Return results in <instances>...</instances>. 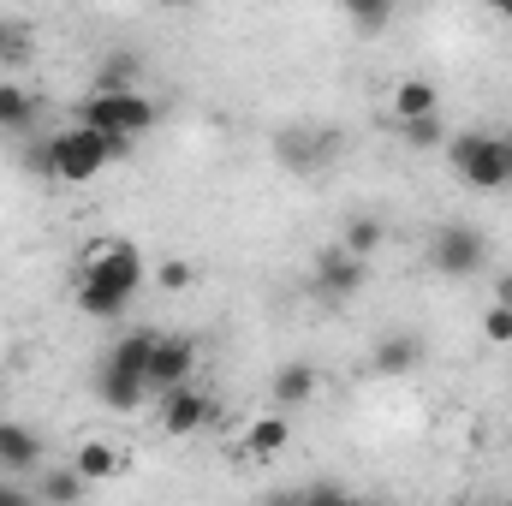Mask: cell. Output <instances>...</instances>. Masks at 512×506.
I'll return each mask as SVG.
<instances>
[{
    "label": "cell",
    "mask_w": 512,
    "mask_h": 506,
    "mask_svg": "<svg viewBox=\"0 0 512 506\" xmlns=\"http://www.w3.org/2000/svg\"><path fill=\"white\" fill-rule=\"evenodd\" d=\"M137 286H143V256H137V245L131 239H108L102 251L90 256L84 280H78V310L96 316V322H114V316L131 310Z\"/></svg>",
    "instance_id": "1"
},
{
    "label": "cell",
    "mask_w": 512,
    "mask_h": 506,
    "mask_svg": "<svg viewBox=\"0 0 512 506\" xmlns=\"http://www.w3.org/2000/svg\"><path fill=\"white\" fill-rule=\"evenodd\" d=\"M477 506H495V501H477Z\"/></svg>",
    "instance_id": "30"
},
{
    "label": "cell",
    "mask_w": 512,
    "mask_h": 506,
    "mask_svg": "<svg viewBox=\"0 0 512 506\" xmlns=\"http://www.w3.org/2000/svg\"><path fill=\"white\" fill-rule=\"evenodd\" d=\"M501 18H512V0H501Z\"/></svg>",
    "instance_id": "29"
},
{
    "label": "cell",
    "mask_w": 512,
    "mask_h": 506,
    "mask_svg": "<svg viewBox=\"0 0 512 506\" xmlns=\"http://www.w3.org/2000/svg\"><path fill=\"white\" fill-rule=\"evenodd\" d=\"M209 423H215V399H209L197 381L161 393V429H167L173 441H185V435H197V429H209Z\"/></svg>",
    "instance_id": "7"
},
{
    "label": "cell",
    "mask_w": 512,
    "mask_h": 506,
    "mask_svg": "<svg viewBox=\"0 0 512 506\" xmlns=\"http://www.w3.org/2000/svg\"><path fill=\"white\" fill-rule=\"evenodd\" d=\"M393 131H399L405 149H441V143H447V120H441V114H429V120H405V126H393Z\"/></svg>",
    "instance_id": "21"
},
{
    "label": "cell",
    "mask_w": 512,
    "mask_h": 506,
    "mask_svg": "<svg viewBox=\"0 0 512 506\" xmlns=\"http://www.w3.org/2000/svg\"><path fill=\"white\" fill-rule=\"evenodd\" d=\"M298 506H370V501L346 495V489H310V495H298Z\"/></svg>",
    "instance_id": "25"
},
{
    "label": "cell",
    "mask_w": 512,
    "mask_h": 506,
    "mask_svg": "<svg viewBox=\"0 0 512 506\" xmlns=\"http://www.w3.org/2000/svg\"><path fill=\"white\" fill-rule=\"evenodd\" d=\"M310 292H316V298H328V304L358 298V292H364V262H358V256H346L340 245H334V251H322V256H316V274H310Z\"/></svg>",
    "instance_id": "8"
},
{
    "label": "cell",
    "mask_w": 512,
    "mask_h": 506,
    "mask_svg": "<svg viewBox=\"0 0 512 506\" xmlns=\"http://www.w3.org/2000/svg\"><path fill=\"white\" fill-rule=\"evenodd\" d=\"M495 304H512V274H501V280H495Z\"/></svg>",
    "instance_id": "27"
},
{
    "label": "cell",
    "mask_w": 512,
    "mask_h": 506,
    "mask_svg": "<svg viewBox=\"0 0 512 506\" xmlns=\"http://www.w3.org/2000/svg\"><path fill=\"white\" fill-rule=\"evenodd\" d=\"M36 465H42V435H36L30 423L0 417V471H6V477H30Z\"/></svg>",
    "instance_id": "11"
},
{
    "label": "cell",
    "mask_w": 512,
    "mask_h": 506,
    "mask_svg": "<svg viewBox=\"0 0 512 506\" xmlns=\"http://www.w3.org/2000/svg\"><path fill=\"white\" fill-rule=\"evenodd\" d=\"M155 328H137L126 334L114 352H108V364H102V381H96V393H102V405L108 411H137L143 399H149V358H155Z\"/></svg>",
    "instance_id": "2"
},
{
    "label": "cell",
    "mask_w": 512,
    "mask_h": 506,
    "mask_svg": "<svg viewBox=\"0 0 512 506\" xmlns=\"http://www.w3.org/2000/svg\"><path fill=\"white\" fill-rule=\"evenodd\" d=\"M30 42H36V30H30L24 18H0V66H24V60L36 54Z\"/></svg>",
    "instance_id": "19"
},
{
    "label": "cell",
    "mask_w": 512,
    "mask_h": 506,
    "mask_svg": "<svg viewBox=\"0 0 512 506\" xmlns=\"http://www.w3.org/2000/svg\"><path fill=\"white\" fill-rule=\"evenodd\" d=\"M346 18H352V30L376 36V30L393 24V6H387V0H352V6H346Z\"/></svg>",
    "instance_id": "22"
},
{
    "label": "cell",
    "mask_w": 512,
    "mask_h": 506,
    "mask_svg": "<svg viewBox=\"0 0 512 506\" xmlns=\"http://www.w3.org/2000/svg\"><path fill=\"white\" fill-rule=\"evenodd\" d=\"M36 108H42V102H36L24 84H12V78L0 84V131H6V137H30V126H36Z\"/></svg>",
    "instance_id": "13"
},
{
    "label": "cell",
    "mask_w": 512,
    "mask_h": 506,
    "mask_svg": "<svg viewBox=\"0 0 512 506\" xmlns=\"http://www.w3.org/2000/svg\"><path fill=\"white\" fill-rule=\"evenodd\" d=\"M0 506H42L30 489H12V483H0Z\"/></svg>",
    "instance_id": "26"
},
{
    "label": "cell",
    "mask_w": 512,
    "mask_h": 506,
    "mask_svg": "<svg viewBox=\"0 0 512 506\" xmlns=\"http://www.w3.org/2000/svg\"><path fill=\"white\" fill-rule=\"evenodd\" d=\"M382 239H387V227L376 221V215H352V221H346V233H340V251L364 262L370 251H382Z\"/></svg>",
    "instance_id": "18"
},
{
    "label": "cell",
    "mask_w": 512,
    "mask_h": 506,
    "mask_svg": "<svg viewBox=\"0 0 512 506\" xmlns=\"http://www.w3.org/2000/svg\"><path fill=\"white\" fill-rule=\"evenodd\" d=\"M483 334H489L495 346H512V304H489V310H483Z\"/></svg>",
    "instance_id": "24"
},
{
    "label": "cell",
    "mask_w": 512,
    "mask_h": 506,
    "mask_svg": "<svg viewBox=\"0 0 512 506\" xmlns=\"http://www.w3.org/2000/svg\"><path fill=\"white\" fill-rule=\"evenodd\" d=\"M286 441H292V423L274 411V417H256V423H251V435H245V453H256V459H274Z\"/></svg>",
    "instance_id": "17"
},
{
    "label": "cell",
    "mask_w": 512,
    "mask_h": 506,
    "mask_svg": "<svg viewBox=\"0 0 512 506\" xmlns=\"http://www.w3.org/2000/svg\"><path fill=\"white\" fill-rule=\"evenodd\" d=\"M429 262H435L447 280H471V274H483L489 245H483V233H477V227H465V221H447V227L429 239Z\"/></svg>",
    "instance_id": "6"
},
{
    "label": "cell",
    "mask_w": 512,
    "mask_h": 506,
    "mask_svg": "<svg viewBox=\"0 0 512 506\" xmlns=\"http://www.w3.org/2000/svg\"><path fill=\"white\" fill-rule=\"evenodd\" d=\"M447 161L477 191H512V131H459L447 137Z\"/></svg>",
    "instance_id": "3"
},
{
    "label": "cell",
    "mask_w": 512,
    "mask_h": 506,
    "mask_svg": "<svg viewBox=\"0 0 512 506\" xmlns=\"http://www.w3.org/2000/svg\"><path fill=\"white\" fill-rule=\"evenodd\" d=\"M72 471H78L84 483H108V477H120V453H114L108 441H84L78 459H72Z\"/></svg>",
    "instance_id": "16"
},
{
    "label": "cell",
    "mask_w": 512,
    "mask_h": 506,
    "mask_svg": "<svg viewBox=\"0 0 512 506\" xmlns=\"http://www.w3.org/2000/svg\"><path fill=\"white\" fill-rule=\"evenodd\" d=\"M262 506H298V495H268Z\"/></svg>",
    "instance_id": "28"
},
{
    "label": "cell",
    "mask_w": 512,
    "mask_h": 506,
    "mask_svg": "<svg viewBox=\"0 0 512 506\" xmlns=\"http://www.w3.org/2000/svg\"><path fill=\"white\" fill-rule=\"evenodd\" d=\"M429 114H441V90H435L429 78H399V84H393V126L429 120Z\"/></svg>",
    "instance_id": "12"
},
{
    "label": "cell",
    "mask_w": 512,
    "mask_h": 506,
    "mask_svg": "<svg viewBox=\"0 0 512 506\" xmlns=\"http://www.w3.org/2000/svg\"><path fill=\"white\" fill-rule=\"evenodd\" d=\"M155 120H161V108H155L143 90H131V96H102V90H90L84 108H78V126L102 131V137H126V143H137Z\"/></svg>",
    "instance_id": "5"
},
{
    "label": "cell",
    "mask_w": 512,
    "mask_h": 506,
    "mask_svg": "<svg viewBox=\"0 0 512 506\" xmlns=\"http://www.w3.org/2000/svg\"><path fill=\"white\" fill-rule=\"evenodd\" d=\"M131 143L126 137H102V131L90 126H66L60 137H48V167H54V179H66V185H84V179H96L108 161H126Z\"/></svg>",
    "instance_id": "4"
},
{
    "label": "cell",
    "mask_w": 512,
    "mask_h": 506,
    "mask_svg": "<svg viewBox=\"0 0 512 506\" xmlns=\"http://www.w3.org/2000/svg\"><path fill=\"white\" fill-rule=\"evenodd\" d=\"M84 489H90V483H84L78 471H54V477H42V495H36V501L42 506H78Z\"/></svg>",
    "instance_id": "20"
},
{
    "label": "cell",
    "mask_w": 512,
    "mask_h": 506,
    "mask_svg": "<svg viewBox=\"0 0 512 506\" xmlns=\"http://www.w3.org/2000/svg\"><path fill=\"white\" fill-rule=\"evenodd\" d=\"M155 280H161V292H185V286L197 280V268H191L185 256H167V262L155 268Z\"/></svg>",
    "instance_id": "23"
},
{
    "label": "cell",
    "mask_w": 512,
    "mask_h": 506,
    "mask_svg": "<svg viewBox=\"0 0 512 506\" xmlns=\"http://www.w3.org/2000/svg\"><path fill=\"white\" fill-rule=\"evenodd\" d=\"M137 72H143V60H137L131 48H114V54L102 60V72H96V90H102V96H131V90H137Z\"/></svg>",
    "instance_id": "14"
},
{
    "label": "cell",
    "mask_w": 512,
    "mask_h": 506,
    "mask_svg": "<svg viewBox=\"0 0 512 506\" xmlns=\"http://www.w3.org/2000/svg\"><path fill=\"white\" fill-rule=\"evenodd\" d=\"M191 370H197V346L185 334H161L155 340V358H149V393L191 387Z\"/></svg>",
    "instance_id": "9"
},
{
    "label": "cell",
    "mask_w": 512,
    "mask_h": 506,
    "mask_svg": "<svg viewBox=\"0 0 512 506\" xmlns=\"http://www.w3.org/2000/svg\"><path fill=\"white\" fill-rule=\"evenodd\" d=\"M370 364H376V376H387V381L411 376V370L423 364V340H417L411 328H387V334H376V352H370Z\"/></svg>",
    "instance_id": "10"
},
{
    "label": "cell",
    "mask_w": 512,
    "mask_h": 506,
    "mask_svg": "<svg viewBox=\"0 0 512 506\" xmlns=\"http://www.w3.org/2000/svg\"><path fill=\"white\" fill-rule=\"evenodd\" d=\"M268 393H274V405H304V399H316V370L310 364H280Z\"/></svg>",
    "instance_id": "15"
}]
</instances>
